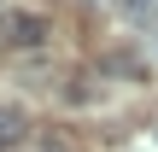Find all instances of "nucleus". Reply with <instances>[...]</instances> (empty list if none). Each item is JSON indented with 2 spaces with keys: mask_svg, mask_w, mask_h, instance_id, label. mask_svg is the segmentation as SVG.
<instances>
[{
  "mask_svg": "<svg viewBox=\"0 0 158 152\" xmlns=\"http://www.w3.org/2000/svg\"><path fill=\"white\" fill-rule=\"evenodd\" d=\"M0 41L6 47H41L47 41V18H35V12H0Z\"/></svg>",
  "mask_w": 158,
  "mask_h": 152,
  "instance_id": "1",
  "label": "nucleus"
},
{
  "mask_svg": "<svg viewBox=\"0 0 158 152\" xmlns=\"http://www.w3.org/2000/svg\"><path fill=\"white\" fill-rule=\"evenodd\" d=\"M23 129H29L23 105H0V146H18V141H23Z\"/></svg>",
  "mask_w": 158,
  "mask_h": 152,
  "instance_id": "2",
  "label": "nucleus"
},
{
  "mask_svg": "<svg viewBox=\"0 0 158 152\" xmlns=\"http://www.w3.org/2000/svg\"><path fill=\"white\" fill-rule=\"evenodd\" d=\"M117 6H123V12H141V6H152V0H117Z\"/></svg>",
  "mask_w": 158,
  "mask_h": 152,
  "instance_id": "3",
  "label": "nucleus"
}]
</instances>
